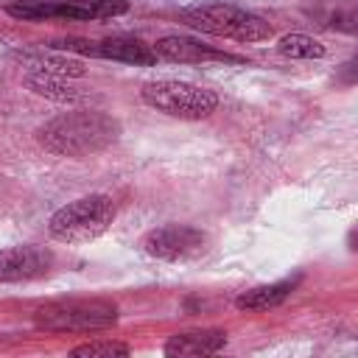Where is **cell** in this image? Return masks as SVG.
<instances>
[{
  "mask_svg": "<svg viewBox=\"0 0 358 358\" xmlns=\"http://www.w3.org/2000/svg\"><path fill=\"white\" fill-rule=\"evenodd\" d=\"M120 134V126L115 117L92 109H73L50 117L45 126H39L36 137L39 143L56 154V157H73L84 159L103 148H109Z\"/></svg>",
  "mask_w": 358,
  "mask_h": 358,
  "instance_id": "1",
  "label": "cell"
},
{
  "mask_svg": "<svg viewBox=\"0 0 358 358\" xmlns=\"http://www.w3.org/2000/svg\"><path fill=\"white\" fill-rule=\"evenodd\" d=\"M115 215H117V207L106 193H90L59 207L48 221V232L59 243L78 246L101 238L112 227Z\"/></svg>",
  "mask_w": 358,
  "mask_h": 358,
  "instance_id": "2",
  "label": "cell"
},
{
  "mask_svg": "<svg viewBox=\"0 0 358 358\" xmlns=\"http://www.w3.org/2000/svg\"><path fill=\"white\" fill-rule=\"evenodd\" d=\"M185 22L201 34L210 36H224V39H235V42H263L271 36V25L235 6V3H199L182 11Z\"/></svg>",
  "mask_w": 358,
  "mask_h": 358,
  "instance_id": "3",
  "label": "cell"
},
{
  "mask_svg": "<svg viewBox=\"0 0 358 358\" xmlns=\"http://www.w3.org/2000/svg\"><path fill=\"white\" fill-rule=\"evenodd\" d=\"M117 322V308L106 299H56L34 310V324L50 333H95Z\"/></svg>",
  "mask_w": 358,
  "mask_h": 358,
  "instance_id": "4",
  "label": "cell"
},
{
  "mask_svg": "<svg viewBox=\"0 0 358 358\" xmlns=\"http://www.w3.org/2000/svg\"><path fill=\"white\" fill-rule=\"evenodd\" d=\"M140 95L151 109L179 117V120H201L213 115L218 106V95L213 90L190 84V81H176V78L148 81L140 90Z\"/></svg>",
  "mask_w": 358,
  "mask_h": 358,
  "instance_id": "5",
  "label": "cell"
},
{
  "mask_svg": "<svg viewBox=\"0 0 358 358\" xmlns=\"http://www.w3.org/2000/svg\"><path fill=\"white\" fill-rule=\"evenodd\" d=\"M143 252L157 257V260H168V263H182V260H193L207 249V235L190 224H165V227H154L143 235L140 241Z\"/></svg>",
  "mask_w": 358,
  "mask_h": 358,
  "instance_id": "6",
  "label": "cell"
},
{
  "mask_svg": "<svg viewBox=\"0 0 358 358\" xmlns=\"http://www.w3.org/2000/svg\"><path fill=\"white\" fill-rule=\"evenodd\" d=\"M53 255L42 246H8L0 249V282H25L50 271Z\"/></svg>",
  "mask_w": 358,
  "mask_h": 358,
  "instance_id": "7",
  "label": "cell"
},
{
  "mask_svg": "<svg viewBox=\"0 0 358 358\" xmlns=\"http://www.w3.org/2000/svg\"><path fill=\"white\" fill-rule=\"evenodd\" d=\"M151 48H154L157 59H165L173 64H199V62H210V59H232L227 53L213 50L210 45H201V42H196L190 36H179V34L159 36Z\"/></svg>",
  "mask_w": 358,
  "mask_h": 358,
  "instance_id": "8",
  "label": "cell"
},
{
  "mask_svg": "<svg viewBox=\"0 0 358 358\" xmlns=\"http://www.w3.org/2000/svg\"><path fill=\"white\" fill-rule=\"evenodd\" d=\"M95 56L98 59L123 62V64H140V67L157 64L154 48L145 45L143 39H134V36H109V39H101V42H95Z\"/></svg>",
  "mask_w": 358,
  "mask_h": 358,
  "instance_id": "9",
  "label": "cell"
},
{
  "mask_svg": "<svg viewBox=\"0 0 358 358\" xmlns=\"http://www.w3.org/2000/svg\"><path fill=\"white\" fill-rule=\"evenodd\" d=\"M126 0H56L50 3V17H67V20H106L126 14Z\"/></svg>",
  "mask_w": 358,
  "mask_h": 358,
  "instance_id": "10",
  "label": "cell"
},
{
  "mask_svg": "<svg viewBox=\"0 0 358 358\" xmlns=\"http://www.w3.org/2000/svg\"><path fill=\"white\" fill-rule=\"evenodd\" d=\"M227 333L224 330H193V333H176L165 344V355H213L224 350Z\"/></svg>",
  "mask_w": 358,
  "mask_h": 358,
  "instance_id": "11",
  "label": "cell"
},
{
  "mask_svg": "<svg viewBox=\"0 0 358 358\" xmlns=\"http://www.w3.org/2000/svg\"><path fill=\"white\" fill-rule=\"evenodd\" d=\"M296 280H299V277L249 288V291H243V294L235 299V305H238V310H268V308H277V305H282V302L291 296V291L296 288Z\"/></svg>",
  "mask_w": 358,
  "mask_h": 358,
  "instance_id": "12",
  "label": "cell"
},
{
  "mask_svg": "<svg viewBox=\"0 0 358 358\" xmlns=\"http://www.w3.org/2000/svg\"><path fill=\"white\" fill-rule=\"evenodd\" d=\"M25 87L36 95H45L50 101H62V103H70V101H78L81 98V90H76L73 84L64 81V76H50V73H28L25 76Z\"/></svg>",
  "mask_w": 358,
  "mask_h": 358,
  "instance_id": "13",
  "label": "cell"
},
{
  "mask_svg": "<svg viewBox=\"0 0 358 358\" xmlns=\"http://www.w3.org/2000/svg\"><path fill=\"white\" fill-rule=\"evenodd\" d=\"M31 67H36L34 73H50V76H81L84 64L78 59L70 56H59V53H25L22 56Z\"/></svg>",
  "mask_w": 358,
  "mask_h": 358,
  "instance_id": "14",
  "label": "cell"
},
{
  "mask_svg": "<svg viewBox=\"0 0 358 358\" xmlns=\"http://www.w3.org/2000/svg\"><path fill=\"white\" fill-rule=\"evenodd\" d=\"M277 50L282 56H291V59H322L327 53L324 45L308 34H285L277 42Z\"/></svg>",
  "mask_w": 358,
  "mask_h": 358,
  "instance_id": "15",
  "label": "cell"
},
{
  "mask_svg": "<svg viewBox=\"0 0 358 358\" xmlns=\"http://www.w3.org/2000/svg\"><path fill=\"white\" fill-rule=\"evenodd\" d=\"M129 344L123 341H112V338H98V341H87L81 347L73 350V355H81V358H123L129 355Z\"/></svg>",
  "mask_w": 358,
  "mask_h": 358,
  "instance_id": "16",
  "label": "cell"
}]
</instances>
